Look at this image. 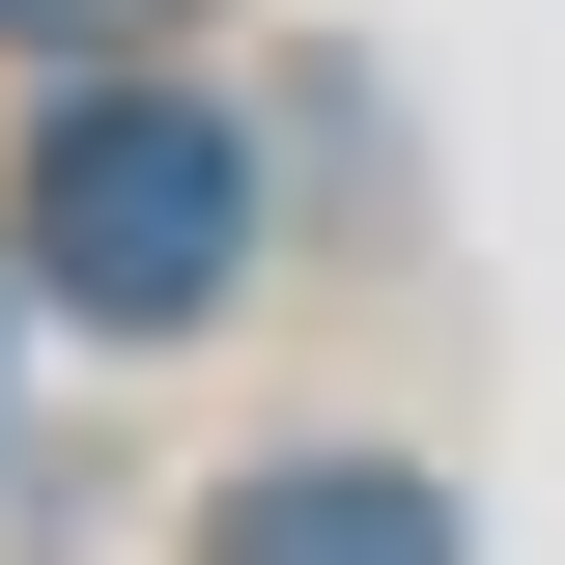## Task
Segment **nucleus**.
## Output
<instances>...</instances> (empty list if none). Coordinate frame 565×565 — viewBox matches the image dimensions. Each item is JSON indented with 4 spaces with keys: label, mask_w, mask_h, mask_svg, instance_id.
I'll list each match as a JSON object with an SVG mask.
<instances>
[{
    "label": "nucleus",
    "mask_w": 565,
    "mask_h": 565,
    "mask_svg": "<svg viewBox=\"0 0 565 565\" xmlns=\"http://www.w3.org/2000/svg\"><path fill=\"white\" fill-rule=\"evenodd\" d=\"M0 29H29V57H141L170 0H0Z\"/></svg>",
    "instance_id": "nucleus-3"
},
{
    "label": "nucleus",
    "mask_w": 565,
    "mask_h": 565,
    "mask_svg": "<svg viewBox=\"0 0 565 565\" xmlns=\"http://www.w3.org/2000/svg\"><path fill=\"white\" fill-rule=\"evenodd\" d=\"M29 282H57V311H114V340L226 311V282H255V141H226V114H170V85L29 114Z\"/></svg>",
    "instance_id": "nucleus-1"
},
{
    "label": "nucleus",
    "mask_w": 565,
    "mask_h": 565,
    "mask_svg": "<svg viewBox=\"0 0 565 565\" xmlns=\"http://www.w3.org/2000/svg\"><path fill=\"white\" fill-rule=\"evenodd\" d=\"M199 565H452V481H396V452H282V481L199 509Z\"/></svg>",
    "instance_id": "nucleus-2"
}]
</instances>
